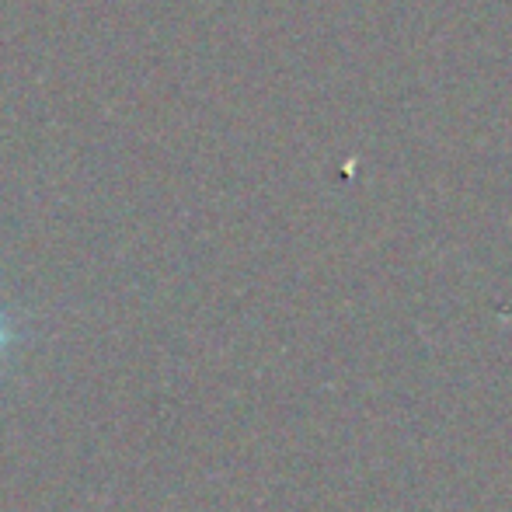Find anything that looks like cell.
<instances>
[{"label":"cell","mask_w":512,"mask_h":512,"mask_svg":"<svg viewBox=\"0 0 512 512\" xmlns=\"http://www.w3.org/2000/svg\"><path fill=\"white\" fill-rule=\"evenodd\" d=\"M7 345V331H4V321H0V349Z\"/></svg>","instance_id":"6da1fadb"}]
</instances>
